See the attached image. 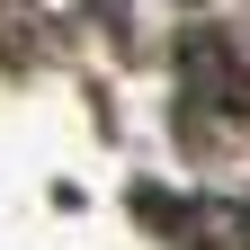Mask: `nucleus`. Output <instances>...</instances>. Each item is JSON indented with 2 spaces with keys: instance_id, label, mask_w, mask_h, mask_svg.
<instances>
[{
  "instance_id": "obj_1",
  "label": "nucleus",
  "mask_w": 250,
  "mask_h": 250,
  "mask_svg": "<svg viewBox=\"0 0 250 250\" xmlns=\"http://www.w3.org/2000/svg\"><path fill=\"white\" fill-rule=\"evenodd\" d=\"M179 99L214 116V125H241L250 116V62L232 36H214V27H197V36H179Z\"/></svg>"
}]
</instances>
